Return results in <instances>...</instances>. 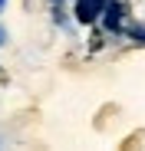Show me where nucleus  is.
Returning a JSON list of instances; mask_svg holds the SVG:
<instances>
[{
    "label": "nucleus",
    "instance_id": "obj_3",
    "mask_svg": "<svg viewBox=\"0 0 145 151\" xmlns=\"http://www.w3.org/2000/svg\"><path fill=\"white\" fill-rule=\"evenodd\" d=\"M0 7H4V0H0Z\"/></svg>",
    "mask_w": 145,
    "mask_h": 151
},
{
    "label": "nucleus",
    "instance_id": "obj_1",
    "mask_svg": "<svg viewBox=\"0 0 145 151\" xmlns=\"http://www.w3.org/2000/svg\"><path fill=\"white\" fill-rule=\"evenodd\" d=\"M102 7H109L106 0H79V4H76V17H79V23H92L96 17H99Z\"/></svg>",
    "mask_w": 145,
    "mask_h": 151
},
{
    "label": "nucleus",
    "instance_id": "obj_2",
    "mask_svg": "<svg viewBox=\"0 0 145 151\" xmlns=\"http://www.w3.org/2000/svg\"><path fill=\"white\" fill-rule=\"evenodd\" d=\"M119 20H122V7H119V4H109V7H106V27H109V30H119Z\"/></svg>",
    "mask_w": 145,
    "mask_h": 151
},
{
    "label": "nucleus",
    "instance_id": "obj_4",
    "mask_svg": "<svg viewBox=\"0 0 145 151\" xmlns=\"http://www.w3.org/2000/svg\"><path fill=\"white\" fill-rule=\"evenodd\" d=\"M0 40H4V33H0Z\"/></svg>",
    "mask_w": 145,
    "mask_h": 151
}]
</instances>
